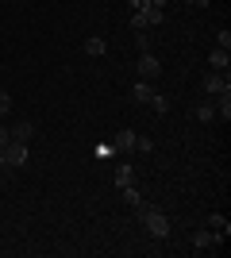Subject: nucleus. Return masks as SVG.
Returning a JSON list of instances; mask_svg holds the SVG:
<instances>
[{"mask_svg":"<svg viewBox=\"0 0 231 258\" xmlns=\"http://www.w3.org/2000/svg\"><path fill=\"white\" fill-rule=\"evenodd\" d=\"M135 216H139V224H143V231L150 239H170V216L162 212V208H154V205H139L135 208Z\"/></svg>","mask_w":231,"mask_h":258,"instance_id":"nucleus-1","label":"nucleus"},{"mask_svg":"<svg viewBox=\"0 0 231 258\" xmlns=\"http://www.w3.org/2000/svg\"><path fill=\"white\" fill-rule=\"evenodd\" d=\"M166 16V8H154V4H143L139 12H131V27L135 31H146V27H158Z\"/></svg>","mask_w":231,"mask_h":258,"instance_id":"nucleus-2","label":"nucleus"},{"mask_svg":"<svg viewBox=\"0 0 231 258\" xmlns=\"http://www.w3.org/2000/svg\"><path fill=\"white\" fill-rule=\"evenodd\" d=\"M0 154H4V166L20 170V166H27V154H31V151H27V143H16V139H12V143H8V147H4Z\"/></svg>","mask_w":231,"mask_h":258,"instance_id":"nucleus-3","label":"nucleus"},{"mask_svg":"<svg viewBox=\"0 0 231 258\" xmlns=\"http://www.w3.org/2000/svg\"><path fill=\"white\" fill-rule=\"evenodd\" d=\"M223 231H212V227H204V231H197L193 235V250H212V247H223Z\"/></svg>","mask_w":231,"mask_h":258,"instance_id":"nucleus-4","label":"nucleus"},{"mask_svg":"<svg viewBox=\"0 0 231 258\" xmlns=\"http://www.w3.org/2000/svg\"><path fill=\"white\" fill-rule=\"evenodd\" d=\"M223 89H231V77L220 74V70H208V74H204V93L216 97V93H223Z\"/></svg>","mask_w":231,"mask_h":258,"instance_id":"nucleus-5","label":"nucleus"},{"mask_svg":"<svg viewBox=\"0 0 231 258\" xmlns=\"http://www.w3.org/2000/svg\"><path fill=\"white\" fill-rule=\"evenodd\" d=\"M139 74H143V81H154V77L162 74V62H158L150 50H143L139 54Z\"/></svg>","mask_w":231,"mask_h":258,"instance_id":"nucleus-6","label":"nucleus"},{"mask_svg":"<svg viewBox=\"0 0 231 258\" xmlns=\"http://www.w3.org/2000/svg\"><path fill=\"white\" fill-rule=\"evenodd\" d=\"M212 104H216V116H220L223 123H227V119H231V89L216 93V97H212Z\"/></svg>","mask_w":231,"mask_h":258,"instance_id":"nucleus-7","label":"nucleus"},{"mask_svg":"<svg viewBox=\"0 0 231 258\" xmlns=\"http://www.w3.org/2000/svg\"><path fill=\"white\" fill-rule=\"evenodd\" d=\"M112 181H116V189H127V185H135V170L127 166V162H120L116 173H112Z\"/></svg>","mask_w":231,"mask_h":258,"instance_id":"nucleus-8","label":"nucleus"},{"mask_svg":"<svg viewBox=\"0 0 231 258\" xmlns=\"http://www.w3.org/2000/svg\"><path fill=\"white\" fill-rule=\"evenodd\" d=\"M154 93H158V89H154L150 81H135V85H131V100H135V104H146Z\"/></svg>","mask_w":231,"mask_h":258,"instance_id":"nucleus-9","label":"nucleus"},{"mask_svg":"<svg viewBox=\"0 0 231 258\" xmlns=\"http://www.w3.org/2000/svg\"><path fill=\"white\" fill-rule=\"evenodd\" d=\"M227 66H231V50H220V46H216V50L208 54V70H220V74H227Z\"/></svg>","mask_w":231,"mask_h":258,"instance_id":"nucleus-10","label":"nucleus"},{"mask_svg":"<svg viewBox=\"0 0 231 258\" xmlns=\"http://www.w3.org/2000/svg\"><path fill=\"white\" fill-rule=\"evenodd\" d=\"M8 131H12V139H16V143H27L35 135V123H31V119H20V123H12Z\"/></svg>","mask_w":231,"mask_h":258,"instance_id":"nucleus-11","label":"nucleus"},{"mask_svg":"<svg viewBox=\"0 0 231 258\" xmlns=\"http://www.w3.org/2000/svg\"><path fill=\"white\" fill-rule=\"evenodd\" d=\"M112 147H116V154H123V151H135V131H120V135H112Z\"/></svg>","mask_w":231,"mask_h":258,"instance_id":"nucleus-12","label":"nucleus"},{"mask_svg":"<svg viewBox=\"0 0 231 258\" xmlns=\"http://www.w3.org/2000/svg\"><path fill=\"white\" fill-rule=\"evenodd\" d=\"M197 119H200V123H212V119H216V104H212V97L197 104Z\"/></svg>","mask_w":231,"mask_h":258,"instance_id":"nucleus-13","label":"nucleus"},{"mask_svg":"<svg viewBox=\"0 0 231 258\" xmlns=\"http://www.w3.org/2000/svg\"><path fill=\"white\" fill-rule=\"evenodd\" d=\"M85 54H93V58H100V54H108V43L93 35V39H85Z\"/></svg>","mask_w":231,"mask_h":258,"instance_id":"nucleus-14","label":"nucleus"},{"mask_svg":"<svg viewBox=\"0 0 231 258\" xmlns=\"http://www.w3.org/2000/svg\"><path fill=\"white\" fill-rule=\"evenodd\" d=\"M120 197H123V205L131 208V212H135V208H139V205H143V197L135 193V185H127V189H120Z\"/></svg>","mask_w":231,"mask_h":258,"instance_id":"nucleus-15","label":"nucleus"},{"mask_svg":"<svg viewBox=\"0 0 231 258\" xmlns=\"http://www.w3.org/2000/svg\"><path fill=\"white\" fill-rule=\"evenodd\" d=\"M93 158H97V162L116 158V147H112V143H97V147H93Z\"/></svg>","mask_w":231,"mask_h":258,"instance_id":"nucleus-16","label":"nucleus"},{"mask_svg":"<svg viewBox=\"0 0 231 258\" xmlns=\"http://www.w3.org/2000/svg\"><path fill=\"white\" fill-rule=\"evenodd\" d=\"M208 227H212V231H223V235H231V224L223 220V212H212V216H208Z\"/></svg>","mask_w":231,"mask_h":258,"instance_id":"nucleus-17","label":"nucleus"},{"mask_svg":"<svg viewBox=\"0 0 231 258\" xmlns=\"http://www.w3.org/2000/svg\"><path fill=\"white\" fill-rule=\"evenodd\" d=\"M146 104H150L154 112H158V116H166V112H170V97H162V93H154V97L146 100Z\"/></svg>","mask_w":231,"mask_h":258,"instance_id":"nucleus-18","label":"nucleus"},{"mask_svg":"<svg viewBox=\"0 0 231 258\" xmlns=\"http://www.w3.org/2000/svg\"><path fill=\"white\" fill-rule=\"evenodd\" d=\"M135 151H143V154H150V151H154V143L146 139V135H135Z\"/></svg>","mask_w":231,"mask_h":258,"instance_id":"nucleus-19","label":"nucleus"},{"mask_svg":"<svg viewBox=\"0 0 231 258\" xmlns=\"http://www.w3.org/2000/svg\"><path fill=\"white\" fill-rule=\"evenodd\" d=\"M216 46H220V50H231V31H216Z\"/></svg>","mask_w":231,"mask_h":258,"instance_id":"nucleus-20","label":"nucleus"},{"mask_svg":"<svg viewBox=\"0 0 231 258\" xmlns=\"http://www.w3.org/2000/svg\"><path fill=\"white\" fill-rule=\"evenodd\" d=\"M8 112H12V97H8V93H0V116H8Z\"/></svg>","mask_w":231,"mask_h":258,"instance_id":"nucleus-21","label":"nucleus"},{"mask_svg":"<svg viewBox=\"0 0 231 258\" xmlns=\"http://www.w3.org/2000/svg\"><path fill=\"white\" fill-rule=\"evenodd\" d=\"M8 143H12V131L4 127V123H0V151H4V147H8Z\"/></svg>","mask_w":231,"mask_h":258,"instance_id":"nucleus-22","label":"nucleus"},{"mask_svg":"<svg viewBox=\"0 0 231 258\" xmlns=\"http://www.w3.org/2000/svg\"><path fill=\"white\" fill-rule=\"evenodd\" d=\"M185 4H193V8H208V0H185Z\"/></svg>","mask_w":231,"mask_h":258,"instance_id":"nucleus-23","label":"nucleus"},{"mask_svg":"<svg viewBox=\"0 0 231 258\" xmlns=\"http://www.w3.org/2000/svg\"><path fill=\"white\" fill-rule=\"evenodd\" d=\"M146 4H154V8H166V0H146Z\"/></svg>","mask_w":231,"mask_h":258,"instance_id":"nucleus-24","label":"nucleus"},{"mask_svg":"<svg viewBox=\"0 0 231 258\" xmlns=\"http://www.w3.org/2000/svg\"><path fill=\"white\" fill-rule=\"evenodd\" d=\"M0 170H8V166H4V154H0Z\"/></svg>","mask_w":231,"mask_h":258,"instance_id":"nucleus-25","label":"nucleus"}]
</instances>
